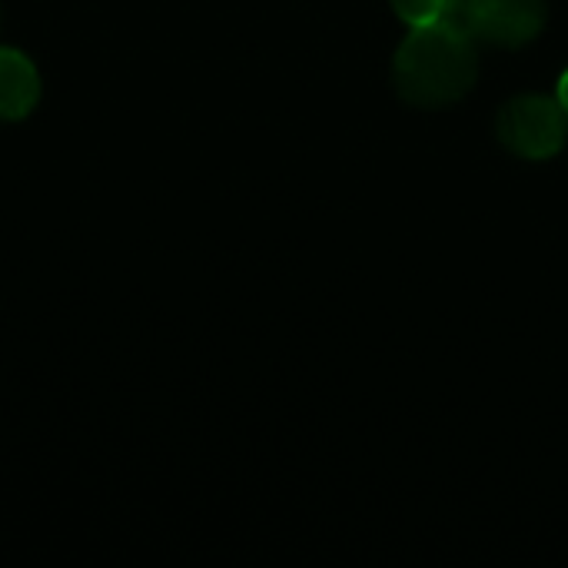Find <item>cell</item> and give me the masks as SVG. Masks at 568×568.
Returning <instances> with one entry per match:
<instances>
[{"instance_id": "6da1fadb", "label": "cell", "mask_w": 568, "mask_h": 568, "mask_svg": "<svg viewBox=\"0 0 568 568\" xmlns=\"http://www.w3.org/2000/svg\"><path fill=\"white\" fill-rule=\"evenodd\" d=\"M476 73L479 57L473 33L449 20L413 27L393 60V83L399 97L416 106H449L463 100Z\"/></svg>"}, {"instance_id": "7a4b0ae2", "label": "cell", "mask_w": 568, "mask_h": 568, "mask_svg": "<svg viewBox=\"0 0 568 568\" xmlns=\"http://www.w3.org/2000/svg\"><path fill=\"white\" fill-rule=\"evenodd\" d=\"M568 116L559 100L516 97L499 113V140L526 160H549L566 146Z\"/></svg>"}, {"instance_id": "3957f363", "label": "cell", "mask_w": 568, "mask_h": 568, "mask_svg": "<svg viewBox=\"0 0 568 568\" xmlns=\"http://www.w3.org/2000/svg\"><path fill=\"white\" fill-rule=\"evenodd\" d=\"M546 23V0H469L463 27L496 47H523Z\"/></svg>"}, {"instance_id": "277c9868", "label": "cell", "mask_w": 568, "mask_h": 568, "mask_svg": "<svg viewBox=\"0 0 568 568\" xmlns=\"http://www.w3.org/2000/svg\"><path fill=\"white\" fill-rule=\"evenodd\" d=\"M40 100V77L33 63L0 47V120H23Z\"/></svg>"}, {"instance_id": "5b68a950", "label": "cell", "mask_w": 568, "mask_h": 568, "mask_svg": "<svg viewBox=\"0 0 568 568\" xmlns=\"http://www.w3.org/2000/svg\"><path fill=\"white\" fill-rule=\"evenodd\" d=\"M396 17L406 20L409 27H426V23H459L463 27V13L469 0H389Z\"/></svg>"}, {"instance_id": "8992f818", "label": "cell", "mask_w": 568, "mask_h": 568, "mask_svg": "<svg viewBox=\"0 0 568 568\" xmlns=\"http://www.w3.org/2000/svg\"><path fill=\"white\" fill-rule=\"evenodd\" d=\"M559 106L566 110L568 116V73H562V80H559Z\"/></svg>"}]
</instances>
